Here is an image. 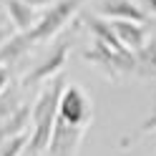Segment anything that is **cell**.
<instances>
[{"label":"cell","instance_id":"9a60e30c","mask_svg":"<svg viewBox=\"0 0 156 156\" xmlns=\"http://www.w3.org/2000/svg\"><path fill=\"white\" fill-rule=\"evenodd\" d=\"M144 10H149L151 15H156V0H144Z\"/></svg>","mask_w":156,"mask_h":156},{"label":"cell","instance_id":"3957f363","mask_svg":"<svg viewBox=\"0 0 156 156\" xmlns=\"http://www.w3.org/2000/svg\"><path fill=\"white\" fill-rule=\"evenodd\" d=\"M58 119L71 126H78V129H88L93 121V103L86 88L76 83H66L61 101H58Z\"/></svg>","mask_w":156,"mask_h":156},{"label":"cell","instance_id":"ba28073f","mask_svg":"<svg viewBox=\"0 0 156 156\" xmlns=\"http://www.w3.org/2000/svg\"><path fill=\"white\" fill-rule=\"evenodd\" d=\"M101 18H111V20H133L146 25V10L133 5L131 0H103L101 3Z\"/></svg>","mask_w":156,"mask_h":156},{"label":"cell","instance_id":"8fae6325","mask_svg":"<svg viewBox=\"0 0 156 156\" xmlns=\"http://www.w3.org/2000/svg\"><path fill=\"white\" fill-rule=\"evenodd\" d=\"M28 146V133H18L0 144V156H20Z\"/></svg>","mask_w":156,"mask_h":156},{"label":"cell","instance_id":"5b68a950","mask_svg":"<svg viewBox=\"0 0 156 156\" xmlns=\"http://www.w3.org/2000/svg\"><path fill=\"white\" fill-rule=\"evenodd\" d=\"M71 48H73V38H66V41L55 43L53 51L23 76L20 86L23 88H35V86H43L45 81H51L53 76H58L63 71V66H66V58H68V53H71Z\"/></svg>","mask_w":156,"mask_h":156},{"label":"cell","instance_id":"30bf717a","mask_svg":"<svg viewBox=\"0 0 156 156\" xmlns=\"http://www.w3.org/2000/svg\"><path fill=\"white\" fill-rule=\"evenodd\" d=\"M23 106V96L20 91L15 88V86H8V88L0 93V119H5V116H10L13 111H18Z\"/></svg>","mask_w":156,"mask_h":156},{"label":"cell","instance_id":"5bb4252c","mask_svg":"<svg viewBox=\"0 0 156 156\" xmlns=\"http://www.w3.org/2000/svg\"><path fill=\"white\" fill-rule=\"evenodd\" d=\"M25 5H30V8H48V5H53L55 0H23Z\"/></svg>","mask_w":156,"mask_h":156},{"label":"cell","instance_id":"52a82bcc","mask_svg":"<svg viewBox=\"0 0 156 156\" xmlns=\"http://www.w3.org/2000/svg\"><path fill=\"white\" fill-rule=\"evenodd\" d=\"M111 30L129 53H139L146 45V25L144 23H133V20H108Z\"/></svg>","mask_w":156,"mask_h":156},{"label":"cell","instance_id":"7a4b0ae2","mask_svg":"<svg viewBox=\"0 0 156 156\" xmlns=\"http://www.w3.org/2000/svg\"><path fill=\"white\" fill-rule=\"evenodd\" d=\"M81 5H83V0H55L53 5L43 8V15H38L35 25L23 33L28 45L33 48L38 43H48L51 38H55L68 23H71V18L78 13Z\"/></svg>","mask_w":156,"mask_h":156},{"label":"cell","instance_id":"7c38bea8","mask_svg":"<svg viewBox=\"0 0 156 156\" xmlns=\"http://www.w3.org/2000/svg\"><path fill=\"white\" fill-rule=\"evenodd\" d=\"M149 133H156V108L151 111V116H149V119H146V121H144V123H141L131 136H129V139H123V141H121V146H131V144H136L139 139H144V136H149Z\"/></svg>","mask_w":156,"mask_h":156},{"label":"cell","instance_id":"4fadbf2b","mask_svg":"<svg viewBox=\"0 0 156 156\" xmlns=\"http://www.w3.org/2000/svg\"><path fill=\"white\" fill-rule=\"evenodd\" d=\"M10 86V66H0V93Z\"/></svg>","mask_w":156,"mask_h":156},{"label":"cell","instance_id":"8992f818","mask_svg":"<svg viewBox=\"0 0 156 156\" xmlns=\"http://www.w3.org/2000/svg\"><path fill=\"white\" fill-rule=\"evenodd\" d=\"M83 136H86V129L71 126V123H66V121H61L55 116L51 141L45 146V156H73L78 144L83 141Z\"/></svg>","mask_w":156,"mask_h":156},{"label":"cell","instance_id":"6da1fadb","mask_svg":"<svg viewBox=\"0 0 156 156\" xmlns=\"http://www.w3.org/2000/svg\"><path fill=\"white\" fill-rule=\"evenodd\" d=\"M63 88H66V78H63V73H58L51 81L43 83L35 103L30 106V133H28V146H25V151L30 156L45 154V146L51 141L53 123L58 116V101H61Z\"/></svg>","mask_w":156,"mask_h":156},{"label":"cell","instance_id":"277c9868","mask_svg":"<svg viewBox=\"0 0 156 156\" xmlns=\"http://www.w3.org/2000/svg\"><path fill=\"white\" fill-rule=\"evenodd\" d=\"M83 61L93 63L101 73H106L108 78H121L126 73H136V55L129 51H113V48H106L101 43H96L93 48L83 51Z\"/></svg>","mask_w":156,"mask_h":156},{"label":"cell","instance_id":"9c48e42d","mask_svg":"<svg viewBox=\"0 0 156 156\" xmlns=\"http://www.w3.org/2000/svg\"><path fill=\"white\" fill-rule=\"evenodd\" d=\"M3 5H5L8 20H10L15 33H25V30H30V28L35 25V20H38L35 8L25 5L23 0H3Z\"/></svg>","mask_w":156,"mask_h":156},{"label":"cell","instance_id":"2e32d148","mask_svg":"<svg viewBox=\"0 0 156 156\" xmlns=\"http://www.w3.org/2000/svg\"><path fill=\"white\" fill-rule=\"evenodd\" d=\"M8 35H10V30H5V28H0V45L5 43V38H8Z\"/></svg>","mask_w":156,"mask_h":156}]
</instances>
